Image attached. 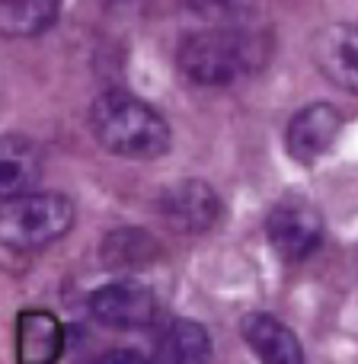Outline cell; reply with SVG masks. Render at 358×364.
<instances>
[{
	"mask_svg": "<svg viewBox=\"0 0 358 364\" xmlns=\"http://www.w3.org/2000/svg\"><path fill=\"white\" fill-rule=\"evenodd\" d=\"M195 16H205L218 26H240L253 10V0H186Z\"/></svg>",
	"mask_w": 358,
	"mask_h": 364,
	"instance_id": "obj_15",
	"label": "cell"
},
{
	"mask_svg": "<svg viewBox=\"0 0 358 364\" xmlns=\"http://www.w3.org/2000/svg\"><path fill=\"white\" fill-rule=\"evenodd\" d=\"M61 0H4L0 6V29L4 36L29 38L45 32L58 19Z\"/></svg>",
	"mask_w": 358,
	"mask_h": 364,
	"instance_id": "obj_14",
	"label": "cell"
},
{
	"mask_svg": "<svg viewBox=\"0 0 358 364\" xmlns=\"http://www.w3.org/2000/svg\"><path fill=\"white\" fill-rule=\"evenodd\" d=\"M74 227V201L61 192H23L4 198L0 237L10 250H42Z\"/></svg>",
	"mask_w": 358,
	"mask_h": 364,
	"instance_id": "obj_3",
	"label": "cell"
},
{
	"mask_svg": "<svg viewBox=\"0 0 358 364\" xmlns=\"http://www.w3.org/2000/svg\"><path fill=\"white\" fill-rule=\"evenodd\" d=\"M160 361H182V364H192V361H205L211 358V336L205 333V326L195 320H173L170 326L164 329L160 336Z\"/></svg>",
	"mask_w": 358,
	"mask_h": 364,
	"instance_id": "obj_13",
	"label": "cell"
},
{
	"mask_svg": "<svg viewBox=\"0 0 358 364\" xmlns=\"http://www.w3.org/2000/svg\"><path fill=\"white\" fill-rule=\"evenodd\" d=\"M102 361H144V355H138V352H112V355H106Z\"/></svg>",
	"mask_w": 358,
	"mask_h": 364,
	"instance_id": "obj_16",
	"label": "cell"
},
{
	"mask_svg": "<svg viewBox=\"0 0 358 364\" xmlns=\"http://www.w3.org/2000/svg\"><path fill=\"white\" fill-rule=\"evenodd\" d=\"M269 61V38L250 26H214L195 32L179 48V70L199 87H233Z\"/></svg>",
	"mask_w": 358,
	"mask_h": 364,
	"instance_id": "obj_1",
	"label": "cell"
},
{
	"mask_svg": "<svg viewBox=\"0 0 358 364\" xmlns=\"http://www.w3.org/2000/svg\"><path fill=\"white\" fill-rule=\"evenodd\" d=\"M90 314L109 329H144L154 323L157 301L147 284L135 278H119L90 294Z\"/></svg>",
	"mask_w": 358,
	"mask_h": 364,
	"instance_id": "obj_6",
	"label": "cell"
},
{
	"mask_svg": "<svg viewBox=\"0 0 358 364\" xmlns=\"http://www.w3.org/2000/svg\"><path fill=\"white\" fill-rule=\"evenodd\" d=\"M90 128L109 154L125 160H157L170 151V125L138 96L109 90L90 109Z\"/></svg>",
	"mask_w": 358,
	"mask_h": 364,
	"instance_id": "obj_2",
	"label": "cell"
},
{
	"mask_svg": "<svg viewBox=\"0 0 358 364\" xmlns=\"http://www.w3.org/2000/svg\"><path fill=\"white\" fill-rule=\"evenodd\" d=\"M342 128V115L336 106L330 102H310L304 106L295 119L285 128V147H288V157L295 164H317L320 157H327L333 151L336 138H339Z\"/></svg>",
	"mask_w": 358,
	"mask_h": 364,
	"instance_id": "obj_7",
	"label": "cell"
},
{
	"mask_svg": "<svg viewBox=\"0 0 358 364\" xmlns=\"http://www.w3.org/2000/svg\"><path fill=\"white\" fill-rule=\"evenodd\" d=\"M246 346L269 364H301L304 352L298 336L285 326L282 320H275L272 314H246L240 323Z\"/></svg>",
	"mask_w": 358,
	"mask_h": 364,
	"instance_id": "obj_9",
	"label": "cell"
},
{
	"mask_svg": "<svg viewBox=\"0 0 358 364\" xmlns=\"http://www.w3.org/2000/svg\"><path fill=\"white\" fill-rule=\"evenodd\" d=\"M42 176V160L29 138L6 134L4 138V160H0V192L4 198L10 195L32 192V186Z\"/></svg>",
	"mask_w": 358,
	"mask_h": 364,
	"instance_id": "obj_11",
	"label": "cell"
},
{
	"mask_svg": "<svg viewBox=\"0 0 358 364\" xmlns=\"http://www.w3.org/2000/svg\"><path fill=\"white\" fill-rule=\"evenodd\" d=\"M310 58L333 87L358 96V26L333 23L310 38Z\"/></svg>",
	"mask_w": 358,
	"mask_h": 364,
	"instance_id": "obj_8",
	"label": "cell"
},
{
	"mask_svg": "<svg viewBox=\"0 0 358 364\" xmlns=\"http://www.w3.org/2000/svg\"><path fill=\"white\" fill-rule=\"evenodd\" d=\"M154 259H157V240L138 227L112 230L102 240V262L112 272H138Z\"/></svg>",
	"mask_w": 358,
	"mask_h": 364,
	"instance_id": "obj_12",
	"label": "cell"
},
{
	"mask_svg": "<svg viewBox=\"0 0 358 364\" xmlns=\"http://www.w3.org/2000/svg\"><path fill=\"white\" fill-rule=\"evenodd\" d=\"M157 211L164 218V224L173 233H205L218 224L221 218V198L208 182L201 179H179L170 188H164L157 201Z\"/></svg>",
	"mask_w": 358,
	"mask_h": 364,
	"instance_id": "obj_5",
	"label": "cell"
},
{
	"mask_svg": "<svg viewBox=\"0 0 358 364\" xmlns=\"http://www.w3.org/2000/svg\"><path fill=\"white\" fill-rule=\"evenodd\" d=\"M265 237H269L272 250L285 262H301L320 246L323 240V214L310 205L307 198H291L278 201L269 211L265 220Z\"/></svg>",
	"mask_w": 358,
	"mask_h": 364,
	"instance_id": "obj_4",
	"label": "cell"
},
{
	"mask_svg": "<svg viewBox=\"0 0 358 364\" xmlns=\"http://www.w3.org/2000/svg\"><path fill=\"white\" fill-rule=\"evenodd\" d=\"M64 348V326L48 310H23L16 320V355L23 364H51Z\"/></svg>",
	"mask_w": 358,
	"mask_h": 364,
	"instance_id": "obj_10",
	"label": "cell"
}]
</instances>
